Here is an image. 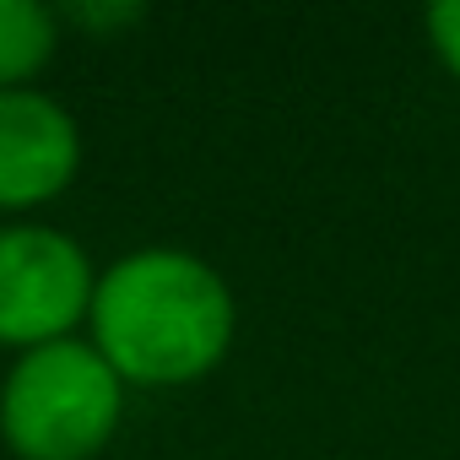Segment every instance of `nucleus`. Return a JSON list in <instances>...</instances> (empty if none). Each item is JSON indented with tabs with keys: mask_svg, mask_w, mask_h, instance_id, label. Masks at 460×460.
I'll return each instance as SVG.
<instances>
[{
	"mask_svg": "<svg viewBox=\"0 0 460 460\" xmlns=\"http://www.w3.org/2000/svg\"><path fill=\"white\" fill-rule=\"evenodd\" d=\"M234 336V288L195 250L141 244L98 271L87 341L125 379V390H184L222 368Z\"/></svg>",
	"mask_w": 460,
	"mask_h": 460,
	"instance_id": "1",
	"label": "nucleus"
},
{
	"mask_svg": "<svg viewBox=\"0 0 460 460\" xmlns=\"http://www.w3.org/2000/svg\"><path fill=\"white\" fill-rule=\"evenodd\" d=\"M125 395L87 336L17 352L0 379V444L17 460H98L125 422Z\"/></svg>",
	"mask_w": 460,
	"mask_h": 460,
	"instance_id": "2",
	"label": "nucleus"
},
{
	"mask_svg": "<svg viewBox=\"0 0 460 460\" xmlns=\"http://www.w3.org/2000/svg\"><path fill=\"white\" fill-rule=\"evenodd\" d=\"M98 266L87 244L49 222H0V347L12 358L87 325Z\"/></svg>",
	"mask_w": 460,
	"mask_h": 460,
	"instance_id": "3",
	"label": "nucleus"
},
{
	"mask_svg": "<svg viewBox=\"0 0 460 460\" xmlns=\"http://www.w3.org/2000/svg\"><path fill=\"white\" fill-rule=\"evenodd\" d=\"M87 141L76 114L44 87L0 93V217L44 211L82 173Z\"/></svg>",
	"mask_w": 460,
	"mask_h": 460,
	"instance_id": "4",
	"label": "nucleus"
},
{
	"mask_svg": "<svg viewBox=\"0 0 460 460\" xmlns=\"http://www.w3.org/2000/svg\"><path fill=\"white\" fill-rule=\"evenodd\" d=\"M60 49V12L39 0H0V93L33 87Z\"/></svg>",
	"mask_w": 460,
	"mask_h": 460,
	"instance_id": "5",
	"label": "nucleus"
},
{
	"mask_svg": "<svg viewBox=\"0 0 460 460\" xmlns=\"http://www.w3.org/2000/svg\"><path fill=\"white\" fill-rule=\"evenodd\" d=\"M422 33H428L433 60L460 82V0H438V6H428L422 12Z\"/></svg>",
	"mask_w": 460,
	"mask_h": 460,
	"instance_id": "6",
	"label": "nucleus"
},
{
	"mask_svg": "<svg viewBox=\"0 0 460 460\" xmlns=\"http://www.w3.org/2000/svg\"><path fill=\"white\" fill-rule=\"evenodd\" d=\"M146 17V6H125V0H87V6H60V28H87V33H114V28H136Z\"/></svg>",
	"mask_w": 460,
	"mask_h": 460,
	"instance_id": "7",
	"label": "nucleus"
}]
</instances>
